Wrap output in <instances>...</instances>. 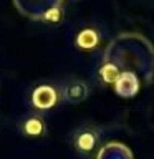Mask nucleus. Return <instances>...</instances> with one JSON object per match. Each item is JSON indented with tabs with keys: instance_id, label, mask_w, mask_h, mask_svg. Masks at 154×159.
Wrapping results in <instances>:
<instances>
[{
	"instance_id": "20e7f679",
	"label": "nucleus",
	"mask_w": 154,
	"mask_h": 159,
	"mask_svg": "<svg viewBox=\"0 0 154 159\" xmlns=\"http://www.w3.org/2000/svg\"><path fill=\"white\" fill-rule=\"evenodd\" d=\"M103 42V33L96 25H83L73 35V45L79 52H94Z\"/></svg>"
},
{
	"instance_id": "6e6552de",
	"label": "nucleus",
	"mask_w": 154,
	"mask_h": 159,
	"mask_svg": "<svg viewBox=\"0 0 154 159\" xmlns=\"http://www.w3.org/2000/svg\"><path fill=\"white\" fill-rule=\"evenodd\" d=\"M38 18L42 20L43 23H47V25H58V23H61L63 18H65L63 0H58V2H55L53 5H50V7L45 10Z\"/></svg>"
},
{
	"instance_id": "39448f33",
	"label": "nucleus",
	"mask_w": 154,
	"mask_h": 159,
	"mask_svg": "<svg viewBox=\"0 0 154 159\" xmlns=\"http://www.w3.org/2000/svg\"><path fill=\"white\" fill-rule=\"evenodd\" d=\"M61 84V96H63V103L68 104H79L89 96V84L81 78L76 76H70L63 81H60Z\"/></svg>"
},
{
	"instance_id": "423d86ee",
	"label": "nucleus",
	"mask_w": 154,
	"mask_h": 159,
	"mask_svg": "<svg viewBox=\"0 0 154 159\" xmlns=\"http://www.w3.org/2000/svg\"><path fill=\"white\" fill-rule=\"evenodd\" d=\"M113 89L118 96L121 98H133L136 96L141 89V81H139L138 75L129 70H123L116 78V81L113 84Z\"/></svg>"
},
{
	"instance_id": "f257e3e1",
	"label": "nucleus",
	"mask_w": 154,
	"mask_h": 159,
	"mask_svg": "<svg viewBox=\"0 0 154 159\" xmlns=\"http://www.w3.org/2000/svg\"><path fill=\"white\" fill-rule=\"evenodd\" d=\"M27 103L32 108V111H38L43 114L58 108L63 103L61 84L55 80H40L33 83L28 89Z\"/></svg>"
},
{
	"instance_id": "f03ea898",
	"label": "nucleus",
	"mask_w": 154,
	"mask_h": 159,
	"mask_svg": "<svg viewBox=\"0 0 154 159\" xmlns=\"http://www.w3.org/2000/svg\"><path fill=\"white\" fill-rule=\"evenodd\" d=\"M103 128L96 123H83L70 134V146L78 157L89 159L101 144Z\"/></svg>"
},
{
	"instance_id": "7ed1b4c3",
	"label": "nucleus",
	"mask_w": 154,
	"mask_h": 159,
	"mask_svg": "<svg viewBox=\"0 0 154 159\" xmlns=\"http://www.w3.org/2000/svg\"><path fill=\"white\" fill-rule=\"evenodd\" d=\"M15 129L20 136L27 139H40L45 138L48 133V123L43 113L28 111L20 114L15 121Z\"/></svg>"
},
{
	"instance_id": "0eeeda50",
	"label": "nucleus",
	"mask_w": 154,
	"mask_h": 159,
	"mask_svg": "<svg viewBox=\"0 0 154 159\" xmlns=\"http://www.w3.org/2000/svg\"><path fill=\"white\" fill-rule=\"evenodd\" d=\"M121 71H123L121 63H119L118 60H104V61L99 65L96 76H98V81L101 83L103 86H113Z\"/></svg>"
}]
</instances>
